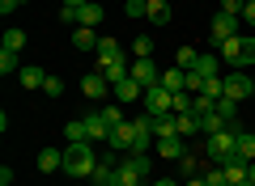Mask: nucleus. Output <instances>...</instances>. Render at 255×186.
<instances>
[{"label": "nucleus", "mask_w": 255, "mask_h": 186, "mask_svg": "<svg viewBox=\"0 0 255 186\" xmlns=\"http://www.w3.org/2000/svg\"><path fill=\"white\" fill-rule=\"evenodd\" d=\"M21 9V0H0V13H4V17H9V13H17Z\"/></svg>", "instance_id": "nucleus-43"}, {"label": "nucleus", "mask_w": 255, "mask_h": 186, "mask_svg": "<svg viewBox=\"0 0 255 186\" xmlns=\"http://www.w3.org/2000/svg\"><path fill=\"white\" fill-rule=\"evenodd\" d=\"M217 55H221V63H230L234 72H247L255 63V38L251 34H234L230 43L217 47Z\"/></svg>", "instance_id": "nucleus-1"}, {"label": "nucleus", "mask_w": 255, "mask_h": 186, "mask_svg": "<svg viewBox=\"0 0 255 186\" xmlns=\"http://www.w3.org/2000/svg\"><path fill=\"white\" fill-rule=\"evenodd\" d=\"M243 9H247L243 0H221V13H230V17H238V21H243Z\"/></svg>", "instance_id": "nucleus-39"}, {"label": "nucleus", "mask_w": 255, "mask_h": 186, "mask_svg": "<svg viewBox=\"0 0 255 186\" xmlns=\"http://www.w3.org/2000/svg\"><path fill=\"white\" fill-rule=\"evenodd\" d=\"M102 119H107L111 127H119V123H124V110H119V102H111V106H102Z\"/></svg>", "instance_id": "nucleus-37"}, {"label": "nucleus", "mask_w": 255, "mask_h": 186, "mask_svg": "<svg viewBox=\"0 0 255 186\" xmlns=\"http://www.w3.org/2000/svg\"><path fill=\"white\" fill-rule=\"evenodd\" d=\"M140 182H145V178H140L132 165H124V161L115 165V186H140Z\"/></svg>", "instance_id": "nucleus-24"}, {"label": "nucleus", "mask_w": 255, "mask_h": 186, "mask_svg": "<svg viewBox=\"0 0 255 186\" xmlns=\"http://www.w3.org/2000/svg\"><path fill=\"white\" fill-rule=\"evenodd\" d=\"M145 115H174V93L166 85L145 89Z\"/></svg>", "instance_id": "nucleus-4"}, {"label": "nucleus", "mask_w": 255, "mask_h": 186, "mask_svg": "<svg viewBox=\"0 0 255 186\" xmlns=\"http://www.w3.org/2000/svg\"><path fill=\"white\" fill-rule=\"evenodd\" d=\"M64 135H68V144H81V140H90V127H85V119H73V123L64 127Z\"/></svg>", "instance_id": "nucleus-27"}, {"label": "nucleus", "mask_w": 255, "mask_h": 186, "mask_svg": "<svg viewBox=\"0 0 255 186\" xmlns=\"http://www.w3.org/2000/svg\"><path fill=\"white\" fill-rule=\"evenodd\" d=\"M213 110H217V115L226 119V127H230V131H243V123H238V102L221 98V102H217V106H213Z\"/></svg>", "instance_id": "nucleus-17"}, {"label": "nucleus", "mask_w": 255, "mask_h": 186, "mask_svg": "<svg viewBox=\"0 0 255 186\" xmlns=\"http://www.w3.org/2000/svg\"><path fill=\"white\" fill-rule=\"evenodd\" d=\"M234 161H247V165L255 161V135H251V131H238V140H234Z\"/></svg>", "instance_id": "nucleus-15"}, {"label": "nucleus", "mask_w": 255, "mask_h": 186, "mask_svg": "<svg viewBox=\"0 0 255 186\" xmlns=\"http://www.w3.org/2000/svg\"><path fill=\"white\" fill-rule=\"evenodd\" d=\"M94 169H98V152H94L90 140L64 148V174H68V178H90Z\"/></svg>", "instance_id": "nucleus-2"}, {"label": "nucleus", "mask_w": 255, "mask_h": 186, "mask_svg": "<svg viewBox=\"0 0 255 186\" xmlns=\"http://www.w3.org/2000/svg\"><path fill=\"white\" fill-rule=\"evenodd\" d=\"M124 165H132V169H136L140 178H145V174H149V165H153V161H149V157H136V152H124Z\"/></svg>", "instance_id": "nucleus-32"}, {"label": "nucleus", "mask_w": 255, "mask_h": 186, "mask_svg": "<svg viewBox=\"0 0 255 186\" xmlns=\"http://www.w3.org/2000/svg\"><path fill=\"white\" fill-rule=\"evenodd\" d=\"M183 186H209V182H204V174H200V178H187Z\"/></svg>", "instance_id": "nucleus-45"}, {"label": "nucleus", "mask_w": 255, "mask_h": 186, "mask_svg": "<svg viewBox=\"0 0 255 186\" xmlns=\"http://www.w3.org/2000/svg\"><path fill=\"white\" fill-rule=\"evenodd\" d=\"M81 93L90 102H102V98H111V80L102 72H90V76H81Z\"/></svg>", "instance_id": "nucleus-9"}, {"label": "nucleus", "mask_w": 255, "mask_h": 186, "mask_svg": "<svg viewBox=\"0 0 255 186\" xmlns=\"http://www.w3.org/2000/svg\"><path fill=\"white\" fill-rule=\"evenodd\" d=\"M43 93H47V98H60V93H64V80H60V76H47Z\"/></svg>", "instance_id": "nucleus-40"}, {"label": "nucleus", "mask_w": 255, "mask_h": 186, "mask_svg": "<svg viewBox=\"0 0 255 186\" xmlns=\"http://www.w3.org/2000/svg\"><path fill=\"white\" fill-rule=\"evenodd\" d=\"M200 131V119L196 115H179V135H196Z\"/></svg>", "instance_id": "nucleus-35"}, {"label": "nucleus", "mask_w": 255, "mask_h": 186, "mask_svg": "<svg viewBox=\"0 0 255 186\" xmlns=\"http://www.w3.org/2000/svg\"><path fill=\"white\" fill-rule=\"evenodd\" d=\"M85 127H90V144H94V140H111V123L102 119V110L85 115Z\"/></svg>", "instance_id": "nucleus-14"}, {"label": "nucleus", "mask_w": 255, "mask_h": 186, "mask_svg": "<svg viewBox=\"0 0 255 186\" xmlns=\"http://www.w3.org/2000/svg\"><path fill=\"white\" fill-rule=\"evenodd\" d=\"M196 60H200V51H196V47H179V51H174V68H183V72L196 68Z\"/></svg>", "instance_id": "nucleus-25"}, {"label": "nucleus", "mask_w": 255, "mask_h": 186, "mask_svg": "<svg viewBox=\"0 0 255 186\" xmlns=\"http://www.w3.org/2000/svg\"><path fill=\"white\" fill-rule=\"evenodd\" d=\"M102 17H107V9H102L98 0H90V4H81V9H77V26H90V30H94Z\"/></svg>", "instance_id": "nucleus-13"}, {"label": "nucleus", "mask_w": 255, "mask_h": 186, "mask_svg": "<svg viewBox=\"0 0 255 186\" xmlns=\"http://www.w3.org/2000/svg\"><path fill=\"white\" fill-rule=\"evenodd\" d=\"M132 140H136V123H119V127H111V140H107V148H111V157L115 152H132Z\"/></svg>", "instance_id": "nucleus-8"}, {"label": "nucleus", "mask_w": 255, "mask_h": 186, "mask_svg": "<svg viewBox=\"0 0 255 186\" xmlns=\"http://www.w3.org/2000/svg\"><path fill=\"white\" fill-rule=\"evenodd\" d=\"M60 21H64V26H77V9H68V4H60Z\"/></svg>", "instance_id": "nucleus-42"}, {"label": "nucleus", "mask_w": 255, "mask_h": 186, "mask_svg": "<svg viewBox=\"0 0 255 186\" xmlns=\"http://www.w3.org/2000/svg\"><path fill=\"white\" fill-rule=\"evenodd\" d=\"M145 9H149V0H128V4H124L128 17H145Z\"/></svg>", "instance_id": "nucleus-38"}, {"label": "nucleus", "mask_w": 255, "mask_h": 186, "mask_svg": "<svg viewBox=\"0 0 255 186\" xmlns=\"http://www.w3.org/2000/svg\"><path fill=\"white\" fill-rule=\"evenodd\" d=\"M73 47L77 51H98V34H94L90 26H77L73 30Z\"/></svg>", "instance_id": "nucleus-20"}, {"label": "nucleus", "mask_w": 255, "mask_h": 186, "mask_svg": "<svg viewBox=\"0 0 255 186\" xmlns=\"http://www.w3.org/2000/svg\"><path fill=\"white\" fill-rule=\"evenodd\" d=\"M217 68H221V55H200V60H196V68H191V72H200V76L204 80H213V76H217Z\"/></svg>", "instance_id": "nucleus-23"}, {"label": "nucleus", "mask_w": 255, "mask_h": 186, "mask_svg": "<svg viewBox=\"0 0 255 186\" xmlns=\"http://www.w3.org/2000/svg\"><path fill=\"white\" fill-rule=\"evenodd\" d=\"M21 4H26V0H21Z\"/></svg>", "instance_id": "nucleus-49"}, {"label": "nucleus", "mask_w": 255, "mask_h": 186, "mask_svg": "<svg viewBox=\"0 0 255 186\" xmlns=\"http://www.w3.org/2000/svg\"><path fill=\"white\" fill-rule=\"evenodd\" d=\"M162 85L170 89V93H187V72H183V68H166L162 72Z\"/></svg>", "instance_id": "nucleus-21"}, {"label": "nucleus", "mask_w": 255, "mask_h": 186, "mask_svg": "<svg viewBox=\"0 0 255 186\" xmlns=\"http://www.w3.org/2000/svg\"><path fill=\"white\" fill-rule=\"evenodd\" d=\"M21 47H26V30L9 26V30H4V38H0V51H13V55H21Z\"/></svg>", "instance_id": "nucleus-19"}, {"label": "nucleus", "mask_w": 255, "mask_h": 186, "mask_svg": "<svg viewBox=\"0 0 255 186\" xmlns=\"http://www.w3.org/2000/svg\"><path fill=\"white\" fill-rule=\"evenodd\" d=\"M132 55H136V60H149V55H153V38L136 34V38H132Z\"/></svg>", "instance_id": "nucleus-30"}, {"label": "nucleus", "mask_w": 255, "mask_h": 186, "mask_svg": "<svg viewBox=\"0 0 255 186\" xmlns=\"http://www.w3.org/2000/svg\"><path fill=\"white\" fill-rule=\"evenodd\" d=\"M191 106H196L191 93H174V115H191Z\"/></svg>", "instance_id": "nucleus-36"}, {"label": "nucleus", "mask_w": 255, "mask_h": 186, "mask_svg": "<svg viewBox=\"0 0 255 186\" xmlns=\"http://www.w3.org/2000/svg\"><path fill=\"white\" fill-rule=\"evenodd\" d=\"M234 140H238V131H213L209 140H204V157L213 161V165H230L234 161Z\"/></svg>", "instance_id": "nucleus-3"}, {"label": "nucleus", "mask_w": 255, "mask_h": 186, "mask_svg": "<svg viewBox=\"0 0 255 186\" xmlns=\"http://www.w3.org/2000/svg\"><path fill=\"white\" fill-rule=\"evenodd\" d=\"M128 76L136 80L140 89H153V85H162V68H157L153 60H132V72Z\"/></svg>", "instance_id": "nucleus-6"}, {"label": "nucleus", "mask_w": 255, "mask_h": 186, "mask_svg": "<svg viewBox=\"0 0 255 186\" xmlns=\"http://www.w3.org/2000/svg\"><path fill=\"white\" fill-rule=\"evenodd\" d=\"M221 80H226V98L230 102L255 98V76H247V72H230V76H221Z\"/></svg>", "instance_id": "nucleus-5"}, {"label": "nucleus", "mask_w": 255, "mask_h": 186, "mask_svg": "<svg viewBox=\"0 0 255 186\" xmlns=\"http://www.w3.org/2000/svg\"><path fill=\"white\" fill-rule=\"evenodd\" d=\"M200 131H209V135L213 131H226V119H221L217 110H209V115H200Z\"/></svg>", "instance_id": "nucleus-31"}, {"label": "nucleus", "mask_w": 255, "mask_h": 186, "mask_svg": "<svg viewBox=\"0 0 255 186\" xmlns=\"http://www.w3.org/2000/svg\"><path fill=\"white\" fill-rule=\"evenodd\" d=\"M200 89H204V76L200 72H187V93H200Z\"/></svg>", "instance_id": "nucleus-41"}, {"label": "nucleus", "mask_w": 255, "mask_h": 186, "mask_svg": "<svg viewBox=\"0 0 255 186\" xmlns=\"http://www.w3.org/2000/svg\"><path fill=\"white\" fill-rule=\"evenodd\" d=\"M115 165H119V161H98V169H94V174H90V182L94 186H115Z\"/></svg>", "instance_id": "nucleus-16"}, {"label": "nucleus", "mask_w": 255, "mask_h": 186, "mask_svg": "<svg viewBox=\"0 0 255 186\" xmlns=\"http://www.w3.org/2000/svg\"><path fill=\"white\" fill-rule=\"evenodd\" d=\"M64 4H68V9H81V4H90V0H64Z\"/></svg>", "instance_id": "nucleus-46"}, {"label": "nucleus", "mask_w": 255, "mask_h": 186, "mask_svg": "<svg viewBox=\"0 0 255 186\" xmlns=\"http://www.w3.org/2000/svg\"><path fill=\"white\" fill-rule=\"evenodd\" d=\"M243 4H251V0H243Z\"/></svg>", "instance_id": "nucleus-48"}, {"label": "nucleus", "mask_w": 255, "mask_h": 186, "mask_svg": "<svg viewBox=\"0 0 255 186\" xmlns=\"http://www.w3.org/2000/svg\"><path fill=\"white\" fill-rule=\"evenodd\" d=\"M38 169H43V174L64 169V148H43V152H38Z\"/></svg>", "instance_id": "nucleus-18"}, {"label": "nucleus", "mask_w": 255, "mask_h": 186, "mask_svg": "<svg viewBox=\"0 0 255 186\" xmlns=\"http://www.w3.org/2000/svg\"><path fill=\"white\" fill-rule=\"evenodd\" d=\"M153 148H157V157H166V161H179L183 152H187V148H183V135H162Z\"/></svg>", "instance_id": "nucleus-12"}, {"label": "nucleus", "mask_w": 255, "mask_h": 186, "mask_svg": "<svg viewBox=\"0 0 255 186\" xmlns=\"http://www.w3.org/2000/svg\"><path fill=\"white\" fill-rule=\"evenodd\" d=\"M204 182H209V186H230L226 182V165H209V169H204Z\"/></svg>", "instance_id": "nucleus-34"}, {"label": "nucleus", "mask_w": 255, "mask_h": 186, "mask_svg": "<svg viewBox=\"0 0 255 186\" xmlns=\"http://www.w3.org/2000/svg\"><path fill=\"white\" fill-rule=\"evenodd\" d=\"M17 80L26 89H43L47 85V76H43V68H34V63H21V72H17Z\"/></svg>", "instance_id": "nucleus-22"}, {"label": "nucleus", "mask_w": 255, "mask_h": 186, "mask_svg": "<svg viewBox=\"0 0 255 186\" xmlns=\"http://www.w3.org/2000/svg\"><path fill=\"white\" fill-rule=\"evenodd\" d=\"M111 93H115V102H119V106H124V102H136V98H145V89H140L132 76H124L119 85H111Z\"/></svg>", "instance_id": "nucleus-11"}, {"label": "nucleus", "mask_w": 255, "mask_h": 186, "mask_svg": "<svg viewBox=\"0 0 255 186\" xmlns=\"http://www.w3.org/2000/svg\"><path fill=\"white\" fill-rule=\"evenodd\" d=\"M153 186H179V182H174V178H162V182H153Z\"/></svg>", "instance_id": "nucleus-47"}, {"label": "nucleus", "mask_w": 255, "mask_h": 186, "mask_svg": "<svg viewBox=\"0 0 255 186\" xmlns=\"http://www.w3.org/2000/svg\"><path fill=\"white\" fill-rule=\"evenodd\" d=\"M243 26H255V0H251V4L243 9Z\"/></svg>", "instance_id": "nucleus-44"}, {"label": "nucleus", "mask_w": 255, "mask_h": 186, "mask_svg": "<svg viewBox=\"0 0 255 186\" xmlns=\"http://www.w3.org/2000/svg\"><path fill=\"white\" fill-rule=\"evenodd\" d=\"M21 72V60L13 51H0V76H17Z\"/></svg>", "instance_id": "nucleus-28"}, {"label": "nucleus", "mask_w": 255, "mask_h": 186, "mask_svg": "<svg viewBox=\"0 0 255 186\" xmlns=\"http://www.w3.org/2000/svg\"><path fill=\"white\" fill-rule=\"evenodd\" d=\"M179 169H183V178H200V157H196V152H183Z\"/></svg>", "instance_id": "nucleus-29"}, {"label": "nucleus", "mask_w": 255, "mask_h": 186, "mask_svg": "<svg viewBox=\"0 0 255 186\" xmlns=\"http://www.w3.org/2000/svg\"><path fill=\"white\" fill-rule=\"evenodd\" d=\"M94 72H102V76H107L111 85H119V80H124V76H128L132 68H128L124 51H119V55H111V60H98V68H94Z\"/></svg>", "instance_id": "nucleus-10"}, {"label": "nucleus", "mask_w": 255, "mask_h": 186, "mask_svg": "<svg viewBox=\"0 0 255 186\" xmlns=\"http://www.w3.org/2000/svg\"><path fill=\"white\" fill-rule=\"evenodd\" d=\"M145 17H149V21H157V26H166V21H170V4H166V0H149Z\"/></svg>", "instance_id": "nucleus-26"}, {"label": "nucleus", "mask_w": 255, "mask_h": 186, "mask_svg": "<svg viewBox=\"0 0 255 186\" xmlns=\"http://www.w3.org/2000/svg\"><path fill=\"white\" fill-rule=\"evenodd\" d=\"M238 26H243L238 17H230V13H217V17H213V26H209V38H213V47L230 43V38L238 34Z\"/></svg>", "instance_id": "nucleus-7"}, {"label": "nucleus", "mask_w": 255, "mask_h": 186, "mask_svg": "<svg viewBox=\"0 0 255 186\" xmlns=\"http://www.w3.org/2000/svg\"><path fill=\"white\" fill-rule=\"evenodd\" d=\"M119 51H124V47H119L115 38H98V51L94 55H98V60H111V55H119Z\"/></svg>", "instance_id": "nucleus-33"}]
</instances>
